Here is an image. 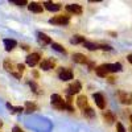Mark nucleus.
I'll return each instance as SVG.
<instances>
[{
    "mask_svg": "<svg viewBox=\"0 0 132 132\" xmlns=\"http://www.w3.org/2000/svg\"><path fill=\"white\" fill-rule=\"evenodd\" d=\"M3 65H4V69H5L7 71H9L11 74H12V73H13V70H15V69H13V63H12V62H11L9 60H5Z\"/></svg>",
    "mask_w": 132,
    "mask_h": 132,
    "instance_id": "b1692460",
    "label": "nucleus"
},
{
    "mask_svg": "<svg viewBox=\"0 0 132 132\" xmlns=\"http://www.w3.org/2000/svg\"><path fill=\"white\" fill-rule=\"evenodd\" d=\"M16 45H17V42H16L15 40H12V38H5V40H4V48H5L7 52L13 50V49L16 48Z\"/></svg>",
    "mask_w": 132,
    "mask_h": 132,
    "instance_id": "2eb2a0df",
    "label": "nucleus"
},
{
    "mask_svg": "<svg viewBox=\"0 0 132 132\" xmlns=\"http://www.w3.org/2000/svg\"><path fill=\"white\" fill-rule=\"evenodd\" d=\"M73 61L77 62V63H82V65L89 63V58H87L85 54H82V53H74L73 54Z\"/></svg>",
    "mask_w": 132,
    "mask_h": 132,
    "instance_id": "f8f14e48",
    "label": "nucleus"
},
{
    "mask_svg": "<svg viewBox=\"0 0 132 132\" xmlns=\"http://www.w3.org/2000/svg\"><path fill=\"white\" fill-rule=\"evenodd\" d=\"M17 70H19V74H23L24 73V70H25V65L24 63H17Z\"/></svg>",
    "mask_w": 132,
    "mask_h": 132,
    "instance_id": "cd10ccee",
    "label": "nucleus"
},
{
    "mask_svg": "<svg viewBox=\"0 0 132 132\" xmlns=\"http://www.w3.org/2000/svg\"><path fill=\"white\" fill-rule=\"evenodd\" d=\"M12 4H16V5H19V7H24V5H27L28 3H27V0H9Z\"/></svg>",
    "mask_w": 132,
    "mask_h": 132,
    "instance_id": "a878e982",
    "label": "nucleus"
},
{
    "mask_svg": "<svg viewBox=\"0 0 132 132\" xmlns=\"http://www.w3.org/2000/svg\"><path fill=\"white\" fill-rule=\"evenodd\" d=\"M103 66L108 73H118V71L122 70V63H119V62H116V63H104Z\"/></svg>",
    "mask_w": 132,
    "mask_h": 132,
    "instance_id": "9d476101",
    "label": "nucleus"
},
{
    "mask_svg": "<svg viewBox=\"0 0 132 132\" xmlns=\"http://www.w3.org/2000/svg\"><path fill=\"white\" fill-rule=\"evenodd\" d=\"M40 60H41V54L40 53L28 54L27 56V65H29L30 68H33V66H36L37 63H40Z\"/></svg>",
    "mask_w": 132,
    "mask_h": 132,
    "instance_id": "423d86ee",
    "label": "nucleus"
},
{
    "mask_svg": "<svg viewBox=\"0 0 132 132\" xmlns=\"http://www.w3.org/2000/svg\"><path fill=\"white\" fill-rule=\"evenodd\" d=\"M21 46H23L24 50H29V46H28V45H21Z\"/></svg>",
    "mask_w": 132,
    "mask_h": 132,
    "instance_id": "2f4dec72",
    "label": "nucleus"
},
{
    "mask_svg": "<svg viewBox=\"0 0 132 132\" xmlns=\"http://www.w3.org/2000/svg\"><path fill=\"white\" fill-rule=\"evenodd\" d=\"M28 9L30 11V12L41 13L42 9H44V7H42V4H40V3H37V2H32V3L28 4Z\"/></svg>",
    "mask_w": 132,
    "mask_h": 132,
    "instance_id": "4468645a",
    "label": "nucleus"
},
{
    "mask_svg": "<svg viewBox=\"0 0 132 132\" xmlns=\"http://www.w3.org/2000/svg\"><path fill=\"white\" fill-rule=\"evenodd\" d=\"M37 104L36 103H32V102H27L25 103V107H24V111L25 112H28V114H30V112H35V111H37Z\"/></svg>",
    "mask_w": 132,
    "mask_h": 132,
    "instance_id": "a211bd4d",
    "label": "nucleus"
},
{
    "mask_svg": "<svg viewBox=\"0 0 132 132\" xmlns=\"http://www.w3.org/2000/svg\"><path fill=\"white\" fill-rule=\"evenodd\" d=\"M103 119L107 124H112L115 122V115L111 112V111H103Z\"/></svg>",
    "mask_w": 132,
    "mask_h": 132,
    "instance_id": "f3484780",
    "label": "nucleus"
},
{
    "mask_svg": "<svg viewBox=\"0 0 132 132\" xmlns=\"http://www.w3.org/2000/svg\"><path fill=\"white\" fill-rule=\"evenodd\" d=\"M81 90H82L81 82H79V81H74V82H71V83L68 86V91H66V94L71 96V95H74V94H78Z\"/></svg>",
    "mask_w": 132,
    "mask_h": 132,
    "instance_id": "20e7f679",
    "label": "nucleus"
},
{
    "mask_svg": "<svg viewBox=\"0 0 132 132\" xmlns=\"http://www.w3.org/2000/svg\"><path fill=\"white\" fill-rule=\"evenodd\" d=\"M54 68H56V61L52 60V58H46V60L40 61V69H42V70L48 71V70H52Z\"/></svg>",
    "mask_w": 132,
    "mask_h": 132,
    "instance_id": "6e6552de",
    "label": "nucleus"
},
{
    "mask_svg": "<svg viewBox=\"0 0 132 132\" xmlns=\"http://www.w3.org/2000/svg\"><path fill=\"white\" fill-rule=\"evenodd\" d=\"M37 38H38V42L41 44L42 46H45V45H49V44H52V40L48 35H45V33H42V32H38L37 33Z\"/></svg>",
    "mask_w": 132,
    "mask_h": 132,
    "instance_id": "ddd939ff",
    "label": "nucleus"
},
{
    "mask_svg": "<svg viewBox=\"0 0 132 132\" xmlns=\"http://www.w3.org/2000/svg\"><path fill=\"white\" fill-rule=\"evenodd\" d=\"M95 73H96L98 77H102V78H106L107 74H108V71L104 69V66H103V65L98 66V68H95Z\"/></svg>",
    "mask_w": 132,
    "mask_h": 132,
    "instance_id": "6ab92c4d",
    "label": "nucleus"
},
{
    "mask_svg": "<svg viewBox=\"0 0 132 132\" xmlns=\"http://www.w3.org/2000/svg\"><path fill=\"white\" fill-rule=\"evenodd\" d=\"M50 45H52V48H53L54 50H56V52H60V53L66 54V50L63 49V46H62V45H60V44H57V42H52Z\"/></svg>",
    "mask_w": 132,
    "mask_h": 132,
    "instance_id": "393cba45",
    "label": "nucleus"
},
{
    "mask_svg": "<svg viewBox=\"0 0 132 132\" xmlns=\"http://www.w3.org/2000/svg\"><path fill=\"white\" fill-rule=\"evenodd\" d=\"M99 49H103V50H112V48L110 45H104V44H101L99 45Z\"/></svg>",
    "mask_w": 132,
    "mask_h": 132,
    "instance_id": "c85d7f7f",
    "label": "nucleus"
},
{
    "mask_svg": "<svg viewBox=\"0 0 132 132\" xmlns=\"http://www.w3.org/2000/svg\"><path fill=\"white\" fill-rule=\"evenodd\" d=\"M66 11L71 15H81L82 13V5H79V4H69V5H66Z\"/></svg>",
    "mask_w": 132,
    "mask_h": 132,
    "instance_id": "9b49d317",
    "label": "nucleus"
},
{
    "mask_svg": "<svg viewBox=\"0 0 132 132\" xmlns=\"http://www.w3.org/2000/svg\"><path fill=\"white\" fill-rule=\"evenodd\" d=\"M82 114H83L85 118H89V119H93L95 116V111H94L93 108H90V107H86L83 111H82Z\"/></svg>",
    "mask_w": 132,
    "mask_h": 132,
    "instance_id": "412c9836",
    "label": "nucleus"
},
{
    "mask_svg": "<svg viewBox=\"0 0 132 132\" xmlns=\"http://www.w3.org/2000/svg\"><path fill=\"white\" fill-rule=\"evenodd\" d=\"M127 60H128L129 63H132V54H128V56H127Z\"/></svg>",
    "mask_w": 132,
    "mask_h": 132,
    "instance_id": "7c9ffc66",
    "label": "nucleus"
},
{
    "mask_svg": "<svg viewBox=\"0 0 132 132\" xmlns=\"http://www.w3.org/2000/svg\"><path fill=\"white\" fill-rule=\"evenodd\" d=\"M116 131H118V132H127V131H126V128H124V126H123L122 123H120V122H118V123H116Z\"/></svg>",
    "mask_w": 132,
    "mask_h": 132,
    "instance_id": "bb28decb",
    "label": "nucleus"
},
{
    "mask_svg": "<svg viewBox=\"0 0 132 132\" xmlns=\"http://www.w3.org/2000/svg\"><path fill=\"white\" fill-rule=\"evenodd\" d=\"M50 103L54 108H57V110H65V101H63V98L58 94H53L50 96Z\"/></svg>",
    "mask_w": 132,
    "mask_h": 132,
    "instance_id": "f03ea898",
    "label": "nucleus"
},
{
    "mask_svg": "<svg viewBox=\"0 0 132 132\" xmlns=\"http://www.w3.org/2000/svg\"><path fill=\"white\" fill-rule=\"evenodd\" d=\"M42 5H44L45 9H48L49 12H58V11L62 8V5L60 3H52V2H45Z\"/></svg>",
    "mask_w": 132,
    "mask_h": 132,
    "instance_id": "1a4fd4ad",
    "label": "nucleus"
},
{
    "mask_svg": "<svg viewBox=\"0 0 132 132\" xmlns=\"http://www.w3.org/2000/svg\"><path fill=\"white\" fill-rule=\"evenodd\" d=\"M82 45L85 46V48H87L89 50H96V49H99V44H95V42H90V41H85Z\"/></svg>",
    "mask_w": 132,
    "mask_h": 132,
    "instance_id": "4be33fe9",
    "label": "nucleus"
},
{
    "mask_svg": "<svg viewBox=\"0 0 132 132\" xmlns=\"http://www.w3.org/2000/svg\"><path fill=\"white\" fill-rule=\"evenodd\" d=\"M77 106H78L81 110H85L87 106V96L86 95H79L78 98H77Z\"/></svg>",
    "mask_w": 132,
    "mask_h": 132,
    "instance_id": "dca6fc26",
    "label": "nucleus"
},
{
    "mask_svg": "<svg viewBox=\"0 0 132 132\" xmlns=\"http://www.w3.org/2000/svg\"><path fill=\"white\" fill-rule=\"evenodd\" d=\"M3 126V123H2V120H0V127H2Z\"/></svg>",
    "mask_w": 132,
    "mask_h": 132,
    "instance_id": "f704fd0d",
    "label": "nucleus"
},
{
    "mask_svg": "<svg viewBox=\"0 0 132 132\" xmlns=\"http://www.w3.org/2000/svg\"><path fill=\"white\" fill-rule=\"evenodd\" d=\"M73 77H74V74H73V70L71 69H69V68H60L58 69V78L61 79V81H70V79H73Z\"/></svg>",
    "mask_w": 132,
    "mask_h": 132,
    "instance_id": "7ed1b4c3",
    "label": "nucleus"
},
{
    "mask_svg": "<svg viewBox=\"0 0 132 132\" xmlns=\"http://www.w3.org/2000/svg\"><path fill=\"white\" fill-rule=\"evenodd\" d=\"M12 132H23V129H21L19 126H15V127H13V129H12Z\"/></svg>",
    "mask_w": 132,
    "mask_h": 132,
    "instance_id": "c756f323",
    "label": "nucleus"
},
{
    "mask_svg": "<svg viewBox=\"0 0 132 132\" xmlns=\"http://www.w3.org/2000/svg\"><path fill=\"white\" fill-rule=\"evenodd\" d=\"M129 120H131V124H132V114L129 115Z\"/></svg>",
    "mask_w": 132,
    "mask_h": 132,
    "instance_id": "72a5a7b5",
    "label": "nucleus"
},
{
    "mask_svg": "<svg viewBox=\"0 0 132 132\" xmlns=\"http://www.w3.org/2000/svg\"><path fill=\"white\" fill-rule=\"evenodd\" d=\"M116 96L123 104H132V94L126 91H118Z\"/></svg>",
    "mask_w": 132,
    "mask_h": 132,
    "instance_id": "39448f33",
    "label": "nucleus"
},
{
    "mask_svg": "<svg viewBox=\"0 0 132 132\" xmlns=\"http://www.w3.org/2000/svg\"><path fill=\"white\" fill-rule=\"evenodd\" d=\"M49 23L53 25H68L70 23V17L68 15H58V16H53Z\"/></svg>",
    "mask_w": 132,
    "mask_h": 132,
    "instance_id": "f257e3e1",
    "label": "nucleus"
},
{
    "mask_svg": "<svg viewBox=\"0 0 132 132\" xmlns=\"http://www.w3.org/2000/svg\"><path fill=\"white\" fill-rule=\"evenodd\" d=\"M28 85H29V87L32 89V91L35 93V94H37V95H40V94H41L40 87L37 86V83H36V82H33V81H28Z\"/></svg>",
    "mask_w": 132,
    "mask_h": 132,
    "instance_id": "5701e85b",
    "label": "nucleus"
},
{
    "mask_svg": "<svg viewBox=\"0 0 132 132\" xmlns=\"http://www.w3.org/2000/svg\"><path fill=\"white\" fill-rule=\"evenodd\" d=\"M131 131H132V126H131Z\"/></svg>",
    "mask_w": 132,
    "mask_h": 132,
    "instance_id": "c9c22d12",
    "label": "nucleus"
},
{
    "mask_svg": "<svg viewBox=\"0 0 132 132\" xmlns=\"http://www.w3.org/2000/svg\"><path fill=\"white\" fill-rule=\"evenodd\" d=\"M93 98H94V102H95V104L98 106V108H101V110H104V108H106V99H104L103 94H101V93H94V94H93Z\"/></svg>",
    "mask_w": 132,
    "mask_h": 132,
    "instance_id": "0eeeda50",
    "label": "nucleus"
},
{
    "mask_svg": "<svg viewBox=\"0 0 132 132\" xmlns=\"http://www.w3.org/2000/svg\"><path fill=\"white\" fill-rule=\"evenodd\" d=\"M86 40L83 36H79V35H75L70 38V44H74V45H77V44H83Z\"/></svg>",
    "mask_w": 132,
    "mask_h": 132,
    "instance_id": "aec40b11",
    "label": "nucleus"
},
{
    "mask_svg": "<svg viewBox=\"0 0 132 132\" xmlns=\"http://www.w3.org/2000/svg\"><path fill=\"white\" fill-rule=\"evenodd\" d=\"M33 75H35V77H36V78H38V73H37L36 70H35V71H33Z\"/></svg>",
    "mask_w": 132,
    "mask_h": 132,
    "instance_id": "473e14b6",
    "label": "nucleus"
}]
</instances>
